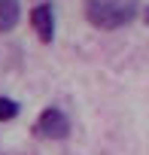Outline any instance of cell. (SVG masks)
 Here are the masks:
<instances>
[{
	"mask_svg": "<svg viewBox=\"0 0 149 155\" xmlns=\"http://www.w3.org/2000/svg\"><path fill=\"white\" fill-rule=\"evenodd\" d=\"M22 18V0H0V34H9Z\"/></svg>",
	"mask_w": 149,
	"mask_h": 155,
	"instance_id": "277c9868",
	"label": "cell"
},
{
	"mask_svg": "<svg viewBox=\"0 0 149 155\" xmlns=\"http://www.w3.org/2000/svg\"><path fill=\"white\" fill-rule=\"evenodd\" d=\"M140 12V0H85V21L98 31H119Z\"/></svg>",
	"mask_w": 149,
	"mask_h": 155,
	"instance_id": "6da1fadb",
	"label": "cell"
},
{
	"mask_svg": "<svg viewBox=\"0 0 149 155\" xmlns=\"http://www.w3.org/2000/svg\"><path fill=\"white\" fill-rule=\"evenodd\" d=\"M34 134L40 140H67L70 137V119H67V113L58 110V107H46L37 116V122H34Z\"/></svg>",
	"mask_w": 149,
	"mask_h": 155,
	"instance_id": "7a4b0ae2",
	"label": "cell"
},
{
	"mask_svg": "<svg viewBox=\"0 0 149 155\" xmlns=\"http://www.w3.org/2000/svg\"><path fill=\"white\" fill-rule=\"evenodd\" d=\"M18 113H22V104H18V101L0 94V122H12Z\"/></svg>",
	"mask_w": 149,
	"mask_h": 155,
	"instance_id": "5b68a950",
	"label": "cell"
},
{
	"mask_svg": "<svg viewBox=\"0 0 149 155\" xmlns=\"http://www.w3.org/2000/svg\"><path fill=\"white\" fill-rule=\"evenodd\" d=\"M31 28L40 37V43H52L55 40V6L52 3H37L31 9Z\"/></svg>",
	"mask_w": 149,
	"mask_h": 155,
	"instance_id": "3957f363",
	"label": "cell"
},
{
	"mask_svg": "<svg viewBox=\"0 0 149 155\" xmlns=\"http://www.w3.org/2000/svg\"><path fill=\"white\" fill-rule=\"evenodd\" d=\"M143 21H146V25H149V6H146V12H143Z\"/></svg>",
	"mask_w": 149,
	"mask_h": 155,
	"instance_id": "8992f818",
	"label": "cell"
}]
</instances>
